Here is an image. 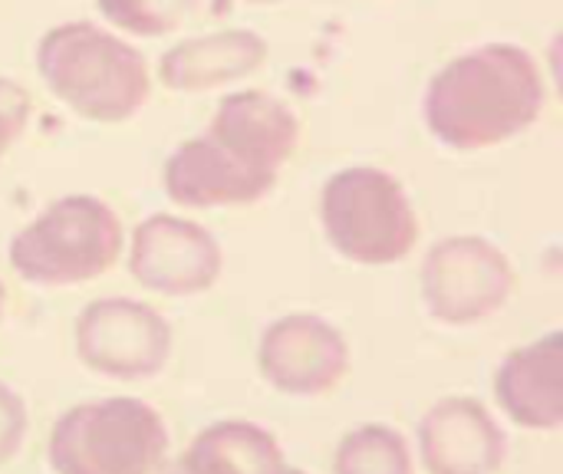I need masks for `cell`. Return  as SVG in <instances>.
I'll list each match as a JSON object with an SVG mask.
<instances>
[{
    "instance_id": "10",
    "label": "cell",
    "mask_w": 563,
    "mask_h": 474,
    "mask_svg": "<svg viewBox=\"0 0 563 474\" xmlns=\"http://www.w3.org/2000/svg\"><path fill=\"white\" fill-rule=\"evenodd\" d=\"M205 135L238 165L277 181L300 142V119L284 99L264 89H241L221 99Z\"/></svg>"
},
{
    "instance_id": "4",
    "label": "cell",
    "mask_w": 563,
    "mask_h": 474,
    "mask_svg": "<svg viewBox=\"0 0 563 474\" xmlns=\"http://www.w3.org/2000/svg\"><path fill=\"white\" fill-rule=\"evenodd\" d=\"M168 455V429L142 399H99L63 412L49 432L56 474H155Z\"/></svg>"
},
{
    "instance_id": "15",
    "label": "cell",
    "mask_w": 563,
    "mask_h": 474,
    "mask_svg": "<svg viewBox=\"0 0 563 474\" xmlns=\"http://www.w3.org/2000/svg\"><path fill=\"white\" fill-rule=\"evenodd\" d=\"M284 452L277 439L244 419L214 422L191 439L165 474H280Z\"/></svg>"
},
{
    "instance_id": "13",
    "label": "cell",
    "mask_w": 563,
    "mask_h": 474,
    "mask_svg": "<svg viewBox=\"0 0 563 474\" xmlns=\"http://www.w3.org/2000/svg\"><path fill=\"white\" fill-rule=\"evenodd\" d=\"M165 195L181 208H228L261 201L277 181L228 158L208 135L181 142L162 172Z\"/></svg>"
},
{
    "instance_id": "3",
    "label": "cell",
    "mask_w": 563,
    "mask_h": 474,
    "mask_svg": "<svg viewBox=\"0 0 563 474\" xmlns=\"http://www.w3.org/2000/svg\"><path fill=\"white\" fill-rule=\"evenodd\" d=\"M119 214L92 195H66L10 241V267L36 287H69L102 277L122 254Z\"/></svg>"
},
{
    "instance_id": "9",
    "label": "cell",
    "mask_w": 563,
    "mask_h": 474,
    "mask_svg": "<svg viewBox=\"0 0 563 474\" xmlns=\"http://www.w3.org/2000/svg\"><path fill=\"white\" fill-rule=\"evenodd\" d=\"M261 376L287 396H323L350 370L343 333L317 313H287L271 323L257 350Z\"/></svg>"
},
{
    "instance_id": "2",
    "label": "cell",
    "mask_w": 563,
    "mask_h": 474,
    "mask_svg": "<svg viewBox=\"0 0 563 474\" xmlns=\"http://www.w3.org/2000/svg\"><path fill=\"white\" fill-rule=\"evenodd\" d=\"M36 69L46 89L89 122H125L152 92L145 56L89 20L46 30L36 46Z\"/></svg>"
},
{
    "instance_id": "16",
    "label": "cell",
    "mask_w": 563,
    "mask_h": 474,
    "mask_svg": "<svg viewBox=\"0 0 563 474\" xmlns=\"http://www.w3.org/2000/svg\"><path fill=\"white\" fill-rule=\"evenodd\" d=\"M333 474H412L409 442L389 426H363L343 436Z\"/></svg>"
},
{
    "instance_id": "1",
    "label": "cell",
    "mask_w": 563,
    "mask_h": 474,
    "mask_svg": "<svg viewBox=\"0 0 563 474\" xmlns=\"http://www.w3.org/2000/svg\"><path fill=\"white\" fill-rule=\"evenodd\" d=\"M548 102L538 59L515 43H488L445 63L426 86L429 132L462 152L501 145L531 129Z\"/></svg>"
},
{
    "instance_id": "12",
    "label": "cell",
    "mask_w": 563,
    "mask_h": 474,
    "mask_svg": "<svg viewBox=\"0 0 563 474\" xmlns=\"http://www.w3.org/2000/svg\"><path fill=\"white\" fill-rule=\"evenodd\" d=\"M563 337L554 330L508 353L495 376V399L505 416L531 432H554L563 422Z\"/></svg>"
},
{
    "instance_id": "6",
    "label": "cell",
    "mask_w": 563,
    "mask_h": 474,
    "mask_svg": "<svg viewBox=\"0 0 563 474\" xmlns=\"http://www.w3.org/2000/svg\"><path fill=\"white\" fill-rule=\"evenodd\" d=\"M515 290V271L501 247L478 234L439 241L422 264V297L432 320L472 327L498 313Z\"/></svg>"
},
{
    "instance_id": "17",
    "label": "cell",
    "mask_w": 563,
    "mask_h": 474,
    "mask_svg": "<svg viewBox=\"0 0 563 474\" xmlns=\"http://www.w3.org/2000/svg\"><path fill=\"white\" fill-rule=\"evenodd\" d=\"M99 13L115 26L132 36H162L175 30L191 0H96Z\"/></svg>"
},
{
    "instance_id": "22",
    "label": "cell",
    "mask_w": 563,
    "mask_h": 474,
    "mask_svg": "<svg viewBox=\"0 0 563 474\" xmlns=\"http://www.w3.org/2000/svg\"><path fill=\"white\" fill-rule=\"evenodd\" d=\"M251 3H277V0H251Z\"/></svg>"
},
{
    "instance_id": "7",
    "label": "cell",
    "mask_w": 563,
    "mask_h": 474,
    "mask_svg": "<svg viewBox=\"0 0 563 474\" xmlns=\"http://www.w3.org/2000/svg\"><path fill=\"white\" fill-rule=\"evenodd\" d=\"M76 353L82 366L99 376L148 379L158 376L172 356V327L142 300L106 297L79 313Z\"/></svg>"
},
{
    "instance_id": "11",
    "label": "cell",
    "mask_w": 563,
    "mask_h": 474,
    "mask_svg": "<svg viewBox=\"0 0 563 474\" xmlns=\"http://www.w3.org/2000/svg\"><path fill=\"white\" fill-rule=\"evenodd\" d=\"M419 455L429 474H495L505 465L508 442L478 399L449 396L422 416Z\"/></svg>"
},
{
    "instance_id": "20",
    "label": "cell",
    "mask_w": 563,
    "mask_h": 474,
    "mask_svg": "<svg viewBox=\"0 0 563 474\" xmlns=\"http://www.w3.org/2000/svg\"><path fill=\"white\" fill-rule=\"evenodd\" d=\"M3 300H7V294H3V284H0V317H3Z\"/></svg>"
},
{
    "instance_id": "19",
    "label": "cell",
    "mask_w": 563,
    "mask_h": 474,
    "mask_svg": "<svg viewBox=\"0 0 563 474\" xmlns=\"http://www.w3.org/2000/svg\"><path fill=\"white\" fill-rule=\"evenodd\" d=\"M23 439H26V406L7 383H0V465L20 452Z\"/></svg>"
},
{
    "instance_id": "8",
    "label": "cell",
    "mask_w": 563,
    "mask_h": 474,
    "mask_svg": "<svg viewBox=\"0 0 563 474\" xmlns=\"http://www.w3.org/2000/svg\"><path fill=\"white\" fill-rule=\"evenodd\" d=\"M224 267L214 234L178 214H152L132 234V277L165 297H191L208 290Z\"/></svg>"
},
{
    "instance_id": "14",
    "label": "cell",
    "mask_w": 563,
    "mask_h": 474,
    "mask_svg": "<svg viewBox=\"0 0 563 474\" xmlns=\"http://www.w3.org/2000/svg\"><path fill=\"white\" fill-rule=\"evenodd\" d=\"M264 56L267 43L254 30H221L172 46L158 63V76L168 89L205 92L254 73Z\"/></svg>"
},
{
    "instance_id": "5",
    "label": "cell",
    "mask_w": 563,
    "mask_h": 474,
    "mask_svg": "<svg viewBox=\"0 0 563 474\" xmlns=\"http://www.w3.org/2000/svg\"><path fill=\"white\" fill-rule=\"evenodd\" d=\"M327 241L353 264L383 267L402 261L419 241L412 201L396 175L353 165L336 172L320 191Z\"/></svg>"
},
{
    "instance_id": "21",
    "label": "cell",
    "mask_w": 563,
    "mask_h": 474,
    "mask_svg": "<svg viewBox=\"0 0 563 474\" xmlns=\"http://www.w3.org/2000/svg\"><path fill=\"white\" fill-rule=\"evenodd\" d=\"M280 474H307V472H297V469H287V465H284V472Z\"/></svg>"
},
{
    "instance_id": "18",
    "label": "cell",
    "mask_w": 563,
    "mask_h": 474,
    "mask_svg": "<svg viewBox=\"0 0 563 474\" xmlns=\"http://www.w3.org/2000/svg\"><path fill=\"white\" fill-rule=\"evenodd\" d=\"M26 119H30V92L16 79L0 76V158L20 139Z\"/></svg>"
}]
</instances>
